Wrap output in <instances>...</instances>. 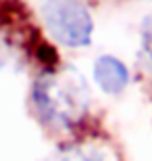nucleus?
<instances>
[{
	"label": "nucleus",
	"mask_w": 152,
	"mask_h": 161,
	"mask_svg": "<svg viewBox=\"0 0 152 161\" xmlns=\"http://www.w3.org/2000/svg\"><path fill=\"white\" fill-rule=\"evenodd\" d=\"M44 21L54 40L67 46H86L92 38V17L77 0H48L44 4Z\"/></svg>",
	"instance_id": "obj_2"
},
{
	"label": "nucleus",
	"mask_w": 152,
	"mask_h": 161,
	"mask_svg": "<svg viewBox=\"0 0 152 161\" xmlns=\"http://www.w3.org/2000/svg\"><path fill=\"white\" fill-rule=\"evenodd\" d=\"M40 59L44 61V63H48V65H54L56 63V54H54V50L50 46H46V44H42L40 46Z\"/></svg>",
	"instance_id": "obj_5"
},
{
	"label": "nucleus",
	"mask_w": 152,
	"mask_h": 161,
	"mask_svg": "<svg viewBox=\"0 0 152 161\" xmlns=\"http://www.w3.org/2000/svg\"><path fill=\"white\" fill-rule=\"evenodd\" d=\"M144 44H146V50H148V54H150V59H152V30L146 34V40H144Z\"/></svg>",
	"instance_id": "obj_6"
},
{
	"label": "nucleus",
	"mask_w": 152,
	"mask_h": 161,
	"mask_svg": "<svg viewBox=\"0 0 152 161\" xmlns=\"http://www.w3.org/2000/svg\"><path fill=\"white\" fill-rule=\"evenodd\" d=\"M94 78L100 84V88L108 94L121 92L129 82V71L119 59L115 57H100L94 65Z\"/></svg>",
	"instance_id": "obj_3"
},
{
	"label": "nucleus",
	"mask_w": 152,
	"mask_h": 161,
	"mask_svg": "<svg viewBox=\"0 0 152 161\" xmlns=\"http://www.w3.org/2000/svg\"><path fill=\"white\" fill-rule=\"evenodd\" d=\"M50 161H108L98 149H88V147H69V149L59 151L52 155Z\"/></svg>",
	"instance_id": "obj_4"
},
{
	"label": "nucleus",
	"mask_w": 152,
	"mask_h": 161,
	"mask_svg": "<svg viewBox=\"0 0 152 161\" xmlns=\"http://www.w3.org/2000/svg\"><path fill=\"white\" fill-rule=\"evenodd\" d=\"M34 103L48 121L56 125H73L83 117L88 105L86 86L75 75H44L35 82Z\"/></svg>",
	"instance_id": "obj_1"
}]
</instances>
